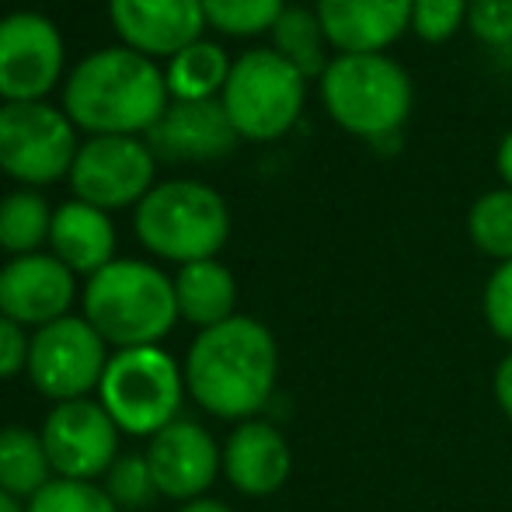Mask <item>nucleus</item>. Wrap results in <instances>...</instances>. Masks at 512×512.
<instances>
[{
    "label": "nucleus",
    "mask_w": 512,
    "mask_h": 512,
    "mask_svg": "<svg viewBox=\"0 0 512 512\" xmlns=\"http://www.w3.org/2000/svg\"><path fill=\"white\" fill-rule=\"evenodd\" d=\"M115 32L143 56H175L199 42L206 25L203 0H108Z\"/></svg>",
    "instance_id": "obj_15"
},
{
    "label": "nucleus",
    "mask_w": 512,
    "mask_h": 512,
    "mask_svg": "<svg viewBox=\"0 0 512 512\" xmlns=\"http://www.w3.org/2000/svg\"><path fill=\"white\" fill-rule=\"evenodd\" d=\"M189 398L213 418L248 422L269 405L279 380V349L272 331L248 314L206 328L185 356Z\"/></svg>",
    "instance_id": "obj_1"
},
{
    "label": "nucleus",
    "mask_w": 512,
    "mask_h": 512,
    "mask_svg": "<svg viewBox=\"0 0 512 512\" xmlns=\"http://www.w3.org/2000/svg\"><path fill=\"white\" fill-rule=\"evenodd\" d=\"M293 450L272 422H237L223 443V474L248 499H269L290 481Z\"/></svg>",
    "instance_id": "obj_17"
},
{
    "label": "nucleus",
    "mask_w": 512,
    "mask_h": 512,
    "mask_svg": "<svg viewBox=\"0 0 512 512\" xmlns=\"http://www.w3.org/2000/svg\"><path fill=\"white\" fill-rule=\"evenodd\" d=\"M74 119L46 102L0 105V168L25 185L70 175L77 157Z\"/></svg>",
    "instance_id": "obj_8"
},
{
    "label": "nucleus",
    "mask_w": 512,
    "mask_h": 512,
    "mask_svg": "<svg viewBox=\"0 0 512 512\" xmlns=\"http://www.w3.org/2000/svg\"><path fill=\"white\" fill-rule=\"evenodd\" d=\"M283 11V0H203L206 25H213L223 35L272 32Z\"/></svg>",
    "instance_id": "obj_26"
},
{
    "label": "nucleus",
    "mask_w": 512,
    "mask_h": 512,
    "mask_svg": "<svg viewBox=\"0 0 512 512\" xmlns=\"http://www.w3.org/2000/svg\"><path fill=\"white\" fill-rule=\"evenodd\" d=\"M495 168H499L502 182H506V189H512V129L506 136H502L499 143V154H495Z\"/></svg>",
    "instance_id": "obj_34"
},
{
    "label": "nucleus",
    "mask_w": 512,
    "mask_h": 512,
    "mask_svg": "<svg viewBox=\"0 0 512 512\" xmlns=\"http://www.w3.org/2000/svg\"><path fill=\"white\" fill-rule=\"evenodd\" d=\"M157 157L136 136H91L70 168L77 199L98 209L133 206L154 189Z\"/></svg>",
    "instance_id": "obj_11"
},
{
    "label": "nucleus",
    "mask_w": 512,
    "mask_h": 512,
    "mask_svg": "<svg viewBox=\"0 0 512 512\" xmlns=\"http://www.w3.org/2000/svg\"><path fill=\"white\" fill-rule=\"evenodd\" d=\"M136 237L147 251L178 265L206 262L230 237V213L203 182H161L136 203Z\"/></svg>",
    "instance_id": "obj_5"
},
{
    "label": "nucleus",
    "mask_w": 512,
    "mask_h": 512,
    "mask_svg": "<svg viewBox=\"0 0 512 512\" xmlns=\"http://www.w3.org/2000/svg\"><path fill=\"white\" fill-rule=\"evenodd\" d=\"M143 457L154 474L157 495L182 506L206 499L209 485L223 471V446H216V439L192 418H178L168 429L150 436Z\"/></svg>",
    "instance_id": "obj_13"
},
{
    "label": "nucleus",
    "mask_w": 512,
    "mask_h": 512,
    "mask_svg": "<svg viewBox=\"0 0 512 512\" xmlns=\"http://www.w3.org/2000/svg\"><path fill=\"white\" fill-rule=\"evenodd\" d=\"M324 28L317 21V11L307 7H286L279 21L272 25V49L283 60H290L304 77H321L328 70V56H324Z\"/></svg>",
    "instance_id": "obj_23"
},
{
    "label": "nucleus",
    "mask_w": 512,
    "mask_h": 512,
    "mask_svg": "<svg viewBox=\"0 0 512 512\" xmlns=\"http://www.w3.org/2000/svg\"><path fill=\"white\" fill-rule=\"evenodd\" d=\"M230 67H234V63L227 60V53H223L216 42H203V39L192 42L182 53L171 56L168 74H164L168 95L175 98V102H206L216 91H223V84H227V77H230Z\"/></svg>",
    "instance_id": "obj_22"
},
{
    "label": "nucleus",
    "mask_w": 512,
    "mask_h": 512,
    "mask_svg": "<svg viewBox=\"0 0 512 512\" xmlns=\"http://www.w3.org/2000/svg\"><path fill=\"white\" fill-rule=\"evenodd\" d=\"M0 512H25V509H21V502L14 499V495L0 492Z\"/></svg>",
    "instance_id": "obj_36"
},
{
    "label": "nucleus",
    "mask_w": 512,
    "mask_h": 512,
    "mask_svg": "<svg viewBox=\"0 0 512 512\" xmlns=\"http://www.w3.org/2000/svg\"><path fill=\"white\" fill-rule=\"evenodd\" d=\"M317 21L342 53H384L411 28V0H317Z\"/></svg>",
    "instance_id": "obj_18"
},
{
    "label": "nucleus",
    "mask_w": 512,
    "mask_h": 512,
    "mask_svg": "<svg viewBox=\"0 0 512 512\" xmlns=\"http://www.w3.org/2000/svg\"><path fill=\"white\" fill-rule=\"evenodd\" d=\"M471 0H411V32L425 42H446L467 25Z\"/></svg>",
    "instance_id": "obj_29"
},
{
    "label": "nucleus",
    "mask_w": 512,
    "mask_h": 512,
    "mask_svg": "<svg viewBox=\"0 0 512 512\" xmlns=\"http://www.w3.org/2000/svg\"><path fill=\"white\" fill-rule=\"evenodd\" d=\"M63 74V39L49 18L14 11L0 18V98L42 102Z\"/></svg>",
    "instance_id": "obj_12"
},
{
    "label": "nucleus",
    "mask_w": 512,
    "mask_h": 512,
    "mask_svg": "<svg viewBox=\"0 0 512 512\" xmlns=\"http://www.w3.org/2000/svg\"><path fill=\"white\" fill-rule=\"evenodd\" d=\"M74 293V272L56 255H18L0 269V314L21 328L39 331L67 317Z\"/></svg>",
    "instance_id": "obj_14"
},
{
    "label": "nucleus",
    "mask_w": 512,
    "mask_h": 512,
    "mask_svg": "<svg viewBox=\"0 0 512 512\" xmlns=\"http://www.w3.org/2000/svg\"><path fill=\"white\" fill-rule=\"evenodd\" d=\"M28 349L32 338L25 335V328L0 314V380H14L28 370Z\"/></svg>",
    "instance_id": "obj_32"
},
{
    "label": "nucleus",
    "mask_w": 512,
    "mask_h": 512,
    "mask_svg": "<svg viewBox=\"0 0 512 512\" xmlns=\"http://www.w3.org/2000/svg\"><path fill=\"white\" fill-rule=\"evenodd\" d=\"M56 478L95 481L119 460V425L95 398L60 401L39 429Z\"/></svg>",
    "instance_id": "obj_10"
},
{
    "label": "nucleus",
    "mask_w": 512,
    "mask_h": 512,
    "mask_svg": "<svg viewBox=\"0 0 512 512\" xmlns=\"http://www.w3.org/2000/svg\"><path fill=\"white\" fill-rule=\"evenodd\" d=\"M49 248L74 276L81 272V276L91 279L108 262H115V227L105 216V209L74 199V203H63L53 213Z\"/></svg>",
    "instance_id": "obj_19"
},
{
    "label": "nucleus",
    "mask_w": 512,
    "mask_h": 512,
    "mask_svg": "<svg viewBox=\"0 0 512 512\" xmlns=\"http://www.w3.org/2000/svg\"><path fill=\"white\" fill-rule=\"evenodd\" d=\"M178 512H234V509L220 499H196V502H185Z\"/></svg>",
    "instance_id": "obj_35"
},
{
    "label": "nucleus",
    "mask_w": 512,
    "mask_h": 512,
    "mask_svg": "<svg viewBox=\"0 0 512 512\" xmlns=\"http://www.w3.org/2000/svg\"><path fill=\"white\" fill-rule=\"evenodd\" d=\"M84 317L115 352L157 345L178 321L175 279L150 262L115 258L84 286Z\"/></svg>",
    "instance_id": "obj_3"
},
{
    "label": "nucleus",
    "mask_w": 512,
    "mask_h": 512,
    "mask_svg": "<svg viewBox=\"0 0 512 512\" xmlns=\"http://www.w3.org/2000/svg\"><path fill=\"white\" fill-rule=\"evenodd\" d=\"M53 213L39 192H11L0 199V248L14 255H35L42 241H49Z\"/></svg>",
    "instance_id": "obj_24"
},
{
    "label": "nucleus",
    "mask_w": 512,
    "mask_h": 512,
    "mask_svg": "<svg viewBox=\"0 0 512 512\" xmlns=\"http://www.w3.org/2000/svg\"><path fill=\"white\" fill-rule=\"evenodd\" d=\"M492 394H495V405H499V411L512 422V349H509V356H502L499 366H495Z\"/></svg>",
    "instance_id": "obj_33"
},
{
    "label": "nucleus",
    "mask_w": 512,
    "mask_h": 512,
    "mask_svg": "<svg viewBox=\"0 0 512 512\" xmlns=\"http://www.w3.org/2000/svg\"><path fill=\"white\" fill-rule=\"evenodd\" d=\"M49 481H53V464L39 432L4 425L0 429V492L14 495L18 502L35 499Z\"/></svg>",
    "instance_id": "obj_21"
},
{
    "label": "nucleus",
    "mask_w": 512,
    "mask_h": 512,
    "mask_svg": "<svg viewBox=\"0 0 512 512\" xmlns=\"http://www.w3.org/2000/svg\"><path fill=\"white\" fill-rule=\"evenodd\" d=\"M307 77L276 49H248L234 60L220 102L241 140L269 143L290 133L304 112Z\"/></svg>",
    "instance_id": "obj_7"
},
{
    "label": "nucleus",
    "mask_w": 512,
    "mask_h": 512,
    "mask_svg": "<svg viewBox=\"0 0 512 512\" xmlns=\"http://www.w3.org/2000/svg\"><path fill=\"white\" fill-rule=\"evenodd\" d=\"M105 492L119 509H143L157 495L154 474H150L147 457H119L105 474Z\"/></svg>",
    "instance_id": "obj_28"
},
{
    "label": "nucleus",
    "mask_w": 512,
    "mask_h": 512,
    "mask_svg": "<svg viewBox=\"0 0 512 512\" xmlns=\"http://www.w3.org/2000/svg\"><path fill=\"white\" fill-rule=\"evenodd\" d=\"M108 359V342L91 328L88 317L67 314L32 335L25 373L42 398L60 405L98 391Z\"/></svg>",
    "instance_id": "obj_9"
},
{
    "label": "nucleus",
    "mask_w": 512,
    "mask_h": 512,
    "mask_svg": "<svg viewBox=\"0 0 512 512\" xmlns=\"http://www.w3.org/2000/svg\"><path fill=\"white\" fill-rule=\"evenodd\" d=\"M467 28L488 46H509L512 42V0H471L467 7Z\"/></svg>",
    "instance_id": "obj_31"
},
{
    "label": "nucleus",
    "mask_w": 512,
    "mask_h": 512,
    "mask_svg": "<svg viewBox=\"0 0 512 512\" xmlns=\"http://www.w3.org/2000/svg\"><path fill=\"white\" fill-rule=\"evenodd\" d=\"M411 77L387 53H338L321 74V102L352 136L384 140L411 112Z\"/></svg>",
    "instance_id": "obj_4"
},
{
    "label": "nucleus",
    "mask_w": 512,
    "mask_h": 512,
    "mask_svg": "<svg viewBox=\"0 0 512 512\" xmlns=\"http://www.w3.org/2000/svg\"><path fill=\"white\" fill-rule=\"evenodd\" d=\"M237 140H241V136L230 126L227 108H223V102H216V98L168 105L161 122L147 133V143H150V150H154V157H161V161H168V164L220 161V157H227L230 150H234Z\"/></svg>",
    "instance_id": "obj_16"
},
{
    "label": "nucleus",
    "mask_w": 512,
    "mask_h": 512,
    "mask_svg": "<svg viewBox=\"0 0 512 512\" xmlns=\"http://www.w3.org/2000/svg\"><path fill=\"white\" fill-rule=\"evenodd\" d=\"M467 234L481 255L512 262V189H492L474 199L467 213Z\"/></svg>",
    "instance_id": "obj_25"
},
{
    "label": "nucleus",
    "mask_w": 512,
    "mask_h": 512,
    "mask_svg": "<svg viewBox=\"0 0 512 512\" xmlns=\"http://www.w3.org/2000/svg\"><path fill=\"white\" fill-rule=\"evenodd\" d=\"M168 81L154 60L129 46L98 49L67 77L63 105L74 126L98 136L150 133L168 112Z\"/></svg>",
    "instance_id": "obj_2"
},
{
    "label": "nucleus",
    "mask_w": 512,
    "mask_h": 512,
    "mask_svg": "<svg viewBox=\"0 0 512 512\" xmlns=\"http://www.w3.org/2000/svg\"><path fill=\"white\" fill-rule=\"evenodd\" d=\"M25 512H122L108 499V492L95 481L53 478L35 499H28Z\"/></svg>",
    "instance_id": "obj_27"
},
{
    "label": "nucleus",
    "mask_w": 512,
    "mask_h": 512,
    "mask_svg": "<svg viewBox=\"0 0 512 512\" xmlns=\"http://www.w3.org/2000/svg\"><path fill=\"white\" fill-rule=\"evenodd\" d=\"M481 314L499 342L512 349V262H499L481 293Z\"/></svg>",
    "instance_id": "obj_30"
},
{
    "label": "nucleus",
    "mask_w": 512,
    "mask_h": 512,
    "mask_svg": "<svg viewBox=\"0 0 512 512\" xmlns=\"http://www.w3.org/2000/svg\"><path fill=\"white\" fill-rule=\"evenodd\" d=\"M175 304H178V317L196 324L199 331L230 321L237 307L234 272L223 262H216V258L182 265L175 276Z\"/></svg>",
    "instance_id": "obj_20"
},
{
    "label": "nucleus",
    "mask_w": 512,
    "mask_h": 512,
    "mask_svg": "<svg viewBox=\"0 0 512 512\" xmlns=\"http://www.w3.org/2000/svg\"><path fill=\"white\" fill-rule=\"evenodd\" d=\"M185 370L161 349H119L105 366V377L98 384V401L126 436H157L178 422L185 398Z\"/></svg>",
    "instance_id": "obj_6"
}]
</instances>
